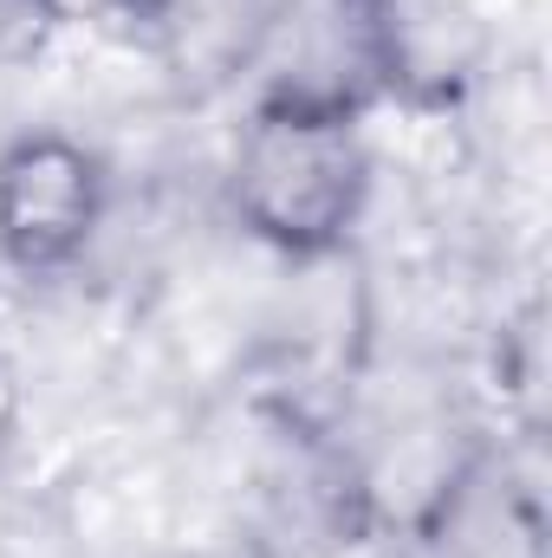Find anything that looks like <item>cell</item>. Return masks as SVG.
<instances>
[{"mask_svg":"<svg viewBox=\"0 0 552 558\" xmlns=\"http://www.w3.org/2000/svg\"><path fill=\"white\" fill-rule=\"evenodd\" d=\"M221 202L228 221L274 260L338 267L377 202L371 118L325 98L248 92L221 156Z\"/></svg>","mask_w":552,"mask_h":558,"instance_id":"obj_1","label":"cell"},{"mask_svg":"<svg viewBox=\"0 0 552 558\" xmlns=\"http://www.w3.org/2000/svg\"><path fill=\"white\" fill-rule=\"evenodd\" d=\"M118 215V169L65 124H20L0 137V274L20 286L85 274Z\"/></svg>","mask_w":552,"mask_h":558,"instance_id":"obj_2","label":"cell"},{"mask_svg":"<svg viewBox=\"0 0 552 558\" xmlns=\"http://www.w3.org/2000/svg\"><path fill=\"white\" fill-rule=\"evenodd\" d=\"M279 0H111V20L182 98H221L261 72Z\"/></svg>","mask_w":552,"mask_h":558,"instance_id":"obj_3","label":"cell"},{"mask_svg":"<svg viewBox=\"0 0 552 558\" xmlns=\"http://www.w3.org/2000/svg\"><path fill=\"white\" fill-rule=\"evenodd\" d=\"M20 435H26V377H20V364H13V351L0 344V468L13 461V448H20Z\"/></svg>","mask_w":552,"mask_h":558,"instance_id":"obj_4","label":"cell"},{"mask_svg":"<svg viewBox=\"0 0 552 558\" xmlns=\"http://www.w3.org/2000/svg\"><path fill=\"white\" fill-rule=\"evenodd\" d=\"M169 558H292L279 539H267L261 526H241V533H215V539H195V546H182V553Z\"/></svg>","mask_w":552,"mask_h":558,"instance_id":"obj_5","label":"cell"}]
</instances>
